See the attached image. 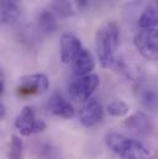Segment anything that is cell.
<instances>
[{
    "mask_svg": "<svg viewBox=\"0 0 158 159\" xmlns=\"http://www.w3.org/2000/svg\"><path fill=\"white\" fill-rule=\"evenodd\" d=\"M120 44V27L116 21H105L95 34V47L100 64L110 69L116 63V51Z\"/></svg>",
    "mask_w": 158,
    "mask_h": 159,
    "instance_id": "cell-1",
    "label": "cell"
},
{
    "mask_svg": "<svg viewBox=\"0 0 158 159\" xmlns=\"http://www.w3.org/2000/svg\"><path fill=\"white\" fill-rule=\"evenodd\" d=\"M105 142L121 159H155L153 153L145 143L118 132L108 133Z\"/></svg>",
    "mask_w": 158,
    "mask_h": 159,
    "instance_id": "cell-2",
    "label": "cell"
},
{
    "mask_svg": "<svg viewBox=\"0 0 158 159\" xmlns=\"http://www.w3.org/2000/svg\"><path fill=\"white\" fill-rule=\"evenodd\" d=\"M100 84L98 74H88L84 77H76L68 85V94L76 102H85L96 90Z\"/></svg>",
    "mask_w": 158,
    "mask_h": 159,
    "instance_id": "cell-3",
    "label": "cell"
},
{
    "mask_svg": "<svg viewBox=\"0 0 158 159\" xmlns=\"http://www.w3.org/2000/svg\"><path fill=\"white\" fill-rule=\"evenodd\" d=\"M133 44L147 61H158V29H141L133 37Z\"/></svg>",
    "mask_w": 158,
    "mask_h": 159,
    "instance_id": "cell-4",
    "label": "cell"
},
{
    "mask_svg": "<svg viewBox=\"0 0 158 159\" xmlns=\"http://www.w3.org/2000/svg\"><path fill=\"white\" fill-rule=\"evenodd\" d=\"M15 127L22 136H31L43 132L47 128V123L43 120L36 119L34 107L25 106L15 120Z\"/></svg>",
    "mask_w": 158,
    "mask_h": 159,
    "instance_id": "cell-5",
    "label": "cell"
},
{
    "mask_svg": "<svg viewBox=\"0 0 158 159\" xmlns=\"http://www.w3.org/2000/svg\"><path fill=\"white\" fill-rule=\"evenodd\" d=\"M49 80L44 74L36 73L29 74L20 79V84L17 86V94L20 96H32L40 95L48 90Z\"/></svg>",
    "mask_w": 158,
    "mask_h": 159,
    "instance_id": "cell-6",
    "label": "cell"
},
{
    "mask_svg": "<svg viewBox=\"0 0 158 159\" xmlns=\"http://www.w3.org/2000/svg\"><path fill=\"white\" fill-rule=\"evenodd\" d=\"M104 115L105 112L101 102L95 98H90L83 102V106L79 111V121L84 127L91 128L104 120Z\"/></svg>",
    "mask_w": 158,
    "mask_h": 159,
    "instance_id": "cell-7",
    "label": "cell"
},
{
    "mask_svg": "<svg viewBox=\"0 0 158 159\" xmlns=\"http://www.w3.org/2000/svg\"><path fill=\"white\" fill-rule=\"evenodd\" d=\"M83 49L81 42L72 34H63L61 37V61L64 64H72L79 52Z\"/></svg>",
    "mask_w": 158,
    "mask_h": 159,
    "instance_id": "cell-8",
    "label": "cell"
},
{
    "mask_svg": "<svg viewBox=\"0 0 158 159\" xmlns=\"http://www.w3.org/2000/svg\"><path fill=\"white\" fill-rule=\"evenodd\" d=\"M47 107L54 116H58L62 119H72L76 114L73 105L57 93L49 98L47 102Z\"/></svg>",
    "mask_w": 158,
    "mask_h": 159,
    "instance_id": "cell-9",
    "label": "cell"
},
{
    "mask_svg": "<svg viewBox=\"0 0 158 159\" xmlns=\"http://www.w3.org/2000/svg\"><path fill=\"white\" fill-rule=\"evenodd\" d=\"M95 68V61L90 51L86 48H83L76 59L72 62V70L76 77H84L88 74H91V72Z\"/></svg>",
    "mask_w": 158,
    "mask_h": 159,
    "instance_id": "cell-10",
    "label": "cell"
},
{
    "mask_svg": "<svg viewBox=\"0 0 158 159\" xmlns=\"http://www.w3.org/2000/svg\"><path fill=\"white\" fill-rule=\"evenodd\" d=\"M123 125L127 129L135 133L142 134V136H146L152 131V123H151L150 117L145 112H141V111L135 112L133 115L127 117L125 120Z\"/></svg>",
    "mask_w": 158,
    "mask_h": 159,
    "instance_id": "cell-11",
    "label": "cell"
},
{
    "mask_svg": "<svg viewBox=\"0 0 158 159\" xmlns=\"http://www.w3.org/2000/svg\"><path fill=\"white\" fill-rule=\"evenodd\" d=\"M21 10L16 1L14 0H2L1 2V22L4 25L14 24L19 20Z\"/></svg>",
    "mask_w": 158,
    "mask_h": 159,
    "instance_id": "cell-12",
    "label": "cell"
},
{
    "mask_svg": "<svg viewBox=\"0 0 158 159\" xmlns=\"http://www.w3.org/2000/svg\"><path fill=\"white\" fill-rule=\"evenodd\" d=\"M37 25L39 29L44 34H52L57 30V20L56 14L51 10H42L37 16Z\"/></svg>",
    "mask_w": 158,
    "mask_h": 159,
    "instance_id": "cell-13",
    "label": "cell"
},
{
    "mask_svg": "<svg viewBox=\"0 0 158 159\" xmlns=\"http://www.w3.org/2000/svg\"><path fill=\"white\" fill-rule=\"evenodd\" d=\"M138 26L141 29H156L158 26V9L148 6L143 10L138 19Z\"/></svg>",
    "mask_w": 158,
    "mask_h": 159,
    "instance_id": "cell-14",
    "label": "cell"
},
{
    "mask_svg": "<svg viewBox=\"0 0 158 159\" xmlns=\"http://www.w3.org/2000/svg\"><path fill=\"white\" fill-rule=\"evenodd\" d=\"M138 99L148 109L158 107V93L150 88H138Z\"/></svg>",
    "mask_w": 158,
    "mask_h": 159,
    "instance_id": "cell-15",
    "label": "cell"
},
{
    "mask_svg": "<svg viewBox=\"0 0 158 159\" xmlns=\"http://www.w3.org/2000/svg\"><path fill=\"white\" fill-rule=\"evenodd\" d=\"M51 10L61 17H69L71 15H73L71 0H53Z\"/></svg>",
    "mask_w": 158,
    "mask_h": 159,
    "instance_id": "cell-16",
    "label": "cell"
},
{
    "mask_svg": "<svg viewBox=\"0 0 158 159\" xmlns=\"http://www.w3.org/2000/svg\"><path fill=\"white\" fill-rule=\"evenodd\" d=\"M106 111L110 116H114V117H123L125 115L128 114L130 109H128V105L122 101V100H114L111 101L108 106H106Z\"/></svg>",
    "mask_w": 158,
    "mask_h": 159,
    "instance_id": "cell-17",
    "label": "cell"
},
{
    "mask_svg": "<svg viewBox=\"0 0 158 159\" xmlns=\"http://www.w3.org/2000/svg\"><path fill=\"white\" fill-rule=\"evenodd\" d=\"M22 157H24V142L19 136L12 134L10 141L9 159H22Z\"/></svg>",
    "mask_w": 158,
    "mask_h": 159,
    "instance_id": "cell-18",
    "label": "cell"
},
{
    "mask_svg": "<svg viewBox=\"0 0 158 159\" xmlns=\"http://www.w3.org/2000/svg\"><path fill=\"white\" fill-rule=\"evenodd\" d=\"M4 89H5V79H4V74L1 72L0 73V95H2Z\"/></svg>",
    "mask_w": 158,
    "mask_h": 159,
    "instance_id": "cell-19",
    "label": "cell"
},
{
    "mask_svg": "<svg viewBox=\"0 0 158 159\" xmlns=\"http://www.w3.org/2000/svg\"><path fill=\"white\" fill-rule=\"evenodd\" d=\"M5 114H6V107H5L4 102L0 101V120H2L5 117Z\"/></svg>",
    "mask_w": 158,
    "mask_h": 159,
    "instance_id": "cell-20",
    "label": "cell"
},
{
    "mask_svg": "<svg viewBox=\"0 0 158 159\" xmlns=\"http://www.w3.org/2000/svg\"><path fill=\"white\" fill-rule=\"evenodd\" d=\"M76 2H77L79 9H83V7H85L88 5V0H76Z\"/></svg>",
    "mask_w": 158,
    "mask_h": 159,
    "instance_id": "cell-21",
    "label": "cell"
},
{
    "mask_svg": "<svg viewBox=\"0 0 158 159\" xmlns=\"http://www.w3.org/2000/svg\"><path fill=\"white\" fill-rule=\"evenodd\" d=\"M155 1H156V2H157V5H158V0H155Z\"/></svg>",
    "mask_w": 158,
    "mask_h": 159,
    "instance_id": "cell-22",
    "label": "cell"
}]
</instances>
